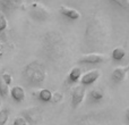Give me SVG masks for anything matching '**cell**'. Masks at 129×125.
Returning <instances> with one entry per match:
<instances>
[{
    "instance_id": "24",
    "label": "cell",
    "mask_w": 129,
    "mask_h": 125,
    "mask_svg": "<svg viewBox=\"0 0 129 125\" xmlns=\"http://www.w3.org/2000/svg\"><path fill=\"white\" fill-rule=\"evenodd\" d=\"M0 77H1V80L4 81V82L6 83V84L8 85V87L11 84V82H13V76H11V74H10V73L4 72V73L1 74V76H0Z\"/></svg>"
},
{
    "instance_id": "9",
    "label": "cell",
    "mask_w": 129,
    "mask_h": 125,
    "mask_svg": "<svg viewBox=\"0 0 129 125\" xmlns=\"http://www.w3.org/2000/svg\"><path fill=\"white\" fill-rule=\"evenodd\" d=\"M108 60V56L104 54H87L84 57L78 60V62L82 65H94V64H102V62Z\"/></svg>"
},
{
    "instance_id": "7",
    "label": "cell",
    "mask_w": 129,
    "mask_h": 125,
    "mask_svg": "<svg viewBox=\"0 0 129 125\" xmlns=\"http://www.w3.org/2000/svg\"><path fill=\"white\" fill-rule=\"evenodd\" d=\"M26 4L15 0H0V13L5 15H10L14 10L18 8H25Z\"/></svg>"
},
{
    "instance_id": "19",
    "label": "cell",
    "mask_w": 129,
    "mask_h": 125,
    "mask_svg": "<svg viewBox=\"0 0 129 125\" xmlns=\"http://www.w3.org/2000/svg\"><path fill=\"white\" fill-rule=\"evenodd\" d=\"M13 50V46L9 45L8 42L6 43H0V60L6 56V54H8L9 51Z\"/></svg>"
},
{
    "instance_id": "12",
    "label": "cell",
    "mask_w": 129,
    "mask_h": 125,
    "mask_svg": "<svg viewBox=\"0 0 129 125\" xmlns=\"http://www.w3.org/2000/svg\"><path fill=\"white\" fill-rule=\"evenodd\" d=\"M59 11H60V14L63 17L68 18V19H70V20H78L82 17L80 13L77 9L71 8V7H68V6H64V5H61V6L59 7Z\"/></svg>"
},
{
    "instance_id": "25",
    "label": "cell",
    "mask_w": 129,
    "mask_h": 125,
    "mask_svg": "<svg viewBox=\"0 0 129 125\" xmlns=\"http://www.w3.org/2000/svg\"><path fill=\"white\" fill-rule=\"evenodd\" d=\"M13 125H27L26 123V121H25L23 117H16L15 119H14V122H13Z\"/></svg>"
},
{
    "instance_id": "23",
    "label": "cell",
    "mask_w": 129,
    "mask_h": 125,
    "mask_svg": "<svg viewBox=\"0 0 129 125\" xmlns=\"http://www.w3.org/2000/svg\"><path fill=\"white\" fill-rule=\"evenodd\" d=\"M7 26H8V22H7L6 16H5L2 13H0V33L6 31Z\"/></svg>"
},
{
    "instance_id": "11",
    "label": "cell",
    "mask_w": 129,
    "mask_h": 125,
    "mask_svg": "<svg viewBox=\"0 0 129 125\" xmlns=\"http://www.w3.org/2000/svg\"><path fill=\"white\" fill-rule=\"evenodd\" d=\"M129 73V65H126V66H119L117 68L113 69L111 74V78L113 82L116 83H121L126 80Z\"/></svg>"
},
{
    "instance_id": "8",
    "label": "cell",
    "mask_w": 129,
    "mask_h": 125,
    "mask_svg": "<svg viewBox=\"0 0 129 125\" xmlns=\"http://www.w3.org/2000/svg\"><path fill=\"white\" fill-rule=\"evenodd\" d=\"M85 96H86V89L83 85H77L73 89V92H71V107L74 109L78 108L80 105L83 103L85 99Z\"/></svg>"
},
{
    "instance_id": "4",
    "label": "cell",
    "mask_w": 129,
    "mask_h": 125,
    "mask_svg": "<svg viewBox=\"0 0 129 125\" xmlns=\"http://www.w3.org/2000/svg\"><path fill=\"white\" fill-rule=\"evenodd\" d=\"M112 116L107 112H94L79 116L75 125H111Z\"/></svg>"
},
{
    "instance_id": "2",
    "label": "cell",
    "mask_w": 129,
    "mask_h": 125,
    "mask_svg": "<svg viewBox=\"0 0 129 125\" xmlns=\"http://www.w3.org/2000/svg\"><path fill=\"white\" fill-rule=\"evenodd\" d=\"M41 51L48 61L60 64L68 55V45L58 31H48L41 38Z\"/></svg>"
},
{
    "instance_id": "27",
    "label": "cell",
    "mask_w": 129,
    "mask_h": 125,
    "mask_svg": "<svg viewBox=\"0 0 129 125\" xmlns=\"http://www.w3.org/2000/svg\"><path fill=\"white\" fill-rule=\"evenodd\" d=\"M0 108H1V100H0Z\"/></svg>"
},
{
    "instance_id": "5",
    "label": "cell",
    "mask_w": 129,
    "mask_h": 125,
    "mask_svg": "<svg viewBox=\"0 0 129 125\" xmlns=\"http://www.w3.org/2000/svg\"><path fill=\"white\" fill-rule=\"evenodd\" d=\"M29 16L36 22H48L51 17V13L41 2H32L29 6Z\"/></svg>"
},
{
    "instance_id": "17",
    "label": "cell",
    "mask_w": 129,
    "mask_h": 125,
    "mask_svg": "<svg viewBox=\"0 0 129 125\" xmlns=\"http://www.w3.org/2000/svg\"><path fill=\"white\" fill-rule=\"evenodd\" d=\"M125 56H126V50L123 49V48H120V47L113 49V51H112V54H111L112 59L116 61L122 60V59L125 58Z\"/></svg>"
},
{
    "instance_id": "21",
    "label": "cell",
    "mask_w": 129,
    "mask_h": 125,
    "mask_svg": "<svg viewBox=\"0 0 129 125\" xmlns=\"http://www.w3.org/2000/svg\"><path fill=\"white\" fill-rule=\"evenodd\" d=\"M63 93L61 91H56L54 93H52V98H51V102L57 105V103H60L62 102L63 100Z\"/></svg>"
},
{
    "instance_id": "22",
    "label": "cell",
    "mask_w": 129,
    "mask_h": 125,
    "mask_svg": "<svg viewBox=\"0 0 129 125\" xmlns=\"http://www.w3.org/2000/svg\"><path fill=\"white\" fill-rule=\"evenodd\" d=\"M110 2L122 9H129V1H127V0H111Z\"/></svg>"
},
{
    "instance_id": "1",
    "label": "cell",
    "mask_w": 129,
    "mask_h": 125,
    "mask_svg": "<svg viewBox=\"0 0 129 125\" xmlns=\"http://www.w3.org/2000/svg\"><path fill=\"white\" fill-rule=\"evenodd\" d=\"M109 30L107 23L100 15H93L87 20L83 36L82 50L85 54H98V51L107 47Z\"/></svg>"
},
{
    "instance_id": "6",
    "label": "cell",
    "mask_w": 129,
    "mask_h": 125,
    "mask_svg": "<svg viewBox=\"0 0 129 125\" xmlns=\"http://www.w3.org/2000/svg\"><path fill=\"white\" fill-rule=\"evenodd\" d=\"M23 118L26 121L27 124H38L40 122H42L43 119V112L40 107H29L26 108L22 112V116Z\"/></svg>"
},
{
    "instance_id": "15",
    "label": "cell",
    "mask_w": 129,
    "mask_h": 125,
    "mask_svg": "<svg viewBox=\"0 0 129 125\" xmlns=\"http://www.w3.org/2000/svg\"><path fill=\"white\" fill-rule=\"evenodd\" d=\"M104 98V92L101 89H93L89 91V99L94 102H100Z\"/></svg>"
},
{
    "instance_id": "20",
    "label": "cell",
    "mask_w": 129,
    "mask_h": 125,
    "mask_svg": "<svg viewBox=\"0 0 129 125\" xmlns=\"http://www.w3.org/2000/svg\"><path fill=\"white\" fill-rule=\"evenodd\" d=\"M8 94H9V87L0 77V97L1 98H7Z\"/></svg>"
},
{
    "instance_id": "18",
    "label": "cell",
    "mask_w": 129,
    "mask_h": 125,
    "mask_svg": "<svg viewBox=\"0 0 129 125\" xmlns=\"http://www.w3.org/2000/svg\"><path fill=\"white\" fill-rule=\"evenodd\" d=\"M9 116H10L9 108L6 107L4 109H0V125H6L9 119Z\"/></svg>"
},
{
    "instance_id": "16",
    "label": "cell",
    "mask_w": 129,
    "mask_h": 125,
    "mask_svg": "<svg viewBox=\"0 0 129 125\" xmlns=\"http://www.w3.org/2000/svg\"><path fill=\"white\" fill-rule=\"evenodd\" d=\"M52 98V91L49 89H41V91L39 92V99L42 102H50Z\"/></svg>"
},
{
    "instance_id": "3",
    "label": "cell",
    "mask_w": 129,
    "mask_h": 125,
    "mask_svg": "<svg viewBox=\"0 0 129 125\" xmlns=\"http://www.w3.org/2000/svg\"><path fill=\"white\" fill-rule=\"evenodd\" d=\"M47 67L39 60H33L26 64L22 71L23 80L31 88H41L47 80Z\"/></svg>"
},
{
    "instance_id": "26",
    "label": "cell",
    "mask_w": 129,
    "mask_h": 125,
    "mask_svg": "<svg viewBox=\"0 0 129 125\" xmlns=\"http://www.w3.org/2000/svg\"><path fill=\"white\" fill-rule=\"evenodd\" d=\"M126 118H127V121H128V123H129V108L126 109Z\"/></svg>"
},
{
    "instance_id": "13",
    "label": "cell",
    "mask_w": 129,
    "mask_h": 125,
    "mask_svg": "<svg viewBox=\"0 0 129 125\" xmlns=\"http://www.w3.org/2000/svg\"><path fill=\"white\" fill-rule=\"evenodd\" d=\"M9 92H10L11 98H13L16 102H23V101H24L25 90L23 89L22 87H19V85H15V87H13L10 90H9Z\"/></svg>"
},
{
    "instance_id": "14",
    "label": "cell",
    "mask_w": 129,
    "mask_h": 125,
    "mask_svg": "<svg viewBox=\"0 0 129 125\" xmlns=\"http://www.w3.org/2000/svg\"><path fill=\"white\" fill-rule=\"evenodd\" d=\"M82 75L83 74H82V68H80V67H78V66L73 67V68L70 69V72H69L68 77H67V83H68L69 85L75 84L76 82L80 81Z\"/></svg>"
},
{
    "instance_id": "10",
    "label": "cell",
    "mask_w": 129,
    "mask_h": 125,
    "mask_svg": "<svg viewBox=\"0 0 129 125\" xmlns=\"http://www.w3.org/2000/svg\"><path fill=\"white\" fill-rule=\"evenodd\" d=\"M101 76V71L100 69H92V71L85 73L80 77V83L83 87H87V85H92L100 78Z\"/></svg>"
}]
</instances>
